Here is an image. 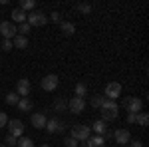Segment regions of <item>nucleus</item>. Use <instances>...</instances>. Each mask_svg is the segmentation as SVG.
Wrapping results in <instances>:
<instances>
[{"label": "nucleus", "mask_w": 149, "mask_h": 147, "mask_svg": "<svg viewBox=\"0 0 149 147\" xmlns=\"http://www.w3.org/2000/svg\"><path fill=\"white\" fill-rule=\"evenodd\" d=\"M0 147H8V145H4V143H0Z\"/></svg>", "instance_id": "nucleus-37"}, {"label": "nucleus", "mask_w": 149, "mask_h": 147, "mask_svg": "<svg viewBox=\"0 0 149 147\" xmlns=\"http://www.w3.org/2000/svg\"><path fill=\"white\" fill-rule=\"evenodd\" d=\"M141 145H143V143H141L139 139H135V141H131V143H129V147H141Z\"/></svg>", "instance_id": "nucleus-35"}, {"label": "nucleus", "mask_w": 149, "mask_h": 147, "mask_svg": "<svg viewBox=\"0 0 149 147\" xmlns=\"http://www.w3.org/2000/svg\"><path fill=\"white\" fill-rule=\"evenodd\" d=\"M18 8H20V10H24V12H32L36 8V2H34V0H22Z\"/></svg>", "instance_id": "nucleus-20"}, {"label": "nucleus", "mask_w": 149, "mask_h": 147, "mask_svg": "<svg viewBox=\"0 0 149 147\" xmlns=\"http://www.w3.org/2000/svg\"><path fill=\"white\" fill-rule=\"evenodd\" d=\"M44 129H46L48 133H52V135H54V133H62V131L66 129V123L54 117V119H48L46 121V127H44Z\"/></svg>", "instance_id": "nucleus-8"}, {"label": "nucleus", "mask_w": 149, "mask_h": 147, "mask_svg": "<svg viewBox=\"0 0 149 147\" xmlns=\"http://www.w3.org/2000/svg\"><path fill=\"white\" fill-rule=\"evenodd\" d=\"M40 86H42V90H44V91H54L58 86H60V78H58L56 74H48L46 78H42Z\"/></svg>", "instance_id": "nucleus-4"}, {"label": "nucleus", "mask_w": 149, "mask_h": 147, "mask_svg": "<svg viewBox=\"0 0 149 147\" xmlns=\"http://www.w3.org/2000/svg\"><path fill=\"white\" fill-rule=\"evenodd\" d=\"M90 129H92V131H95L97 135L103 137V133H105V129H107V127H105V121L97 119V121H93V123H92V127H90Z\"/></svg>", "instance_id": "nucleus-17"}, {"label": "nucleus", "mask_w": 149, "mask_h": 147, "mask_svg": "<svg viewBox=\"0 0 149 147\" xmlns=\"http://www.w3.org/2000/svg\"><path fill=\"white\" fill-rule=\"evenodd\" d=\"M60 30H62L66 36H74V32H76V26H74V22H62Z\"/></svg>", "instance_id": "nucleus-19"}, {"label": "nucleus", "mask_w": 149, "mask_h": 147, "mask_svg": "<svg viewBox=\"0 0 149 147\" xmlns=\"http://www.w3.org/2000/svg\"><path fill=\"white\" fill-rule=\"evenodd\" d=\"M10 18L12 20H14V22H26V18H28V14H26V12L24 10H20V8H14V10H12V14H10Z\"/></svg>", "instance_id": "nucleus-15"}, {"label": "nucleus", "mask_w": 149, "mask_h": 147, "mask_svg": "<svg viewBox=\"0 0 149 147\" xmlns=\"http://www.w3.org/2000/svg\"><path fill=\"white\" fill-rule=\"evenodd\" d=\"M103 103V95H93L92 98V107H95V109H100Z\"/></svg>", "instance_id": "nucleus-27"}, {"label": "nucleus", "mask_w": 149, "mask_h": 147, "mask_svg": "<svg viewBox=\"0 0 149 147\" xmlns=\"http://www.w3.org/2000/svg\"><path fill=\"white\" fill-rule=\"evenodd\" d=\"M90 133H92L90 125H74V127H72V133H70V137H74L76 141H88V139L92 137Z\"/></svg>", "instance_id": "nucleus-2"}, {"label": "nucleus", "mask_w": 149, "mask_h": 147, "mask_svg": "<svg viewBox=\"0 0 149 147\" xmlns=\"http://www.w3.org/2000/svg\"><path fill=\"white\" fill-rule=\"evenodd\" d=\"M84 95H88V86L84 82H80L76 86V98H84Z\"/></svg>", "instance_id": "nucleus-23"}, {"label": "nucleus", "mask_w": 149, "mask_h": 147, "mask_svg": "<svg viewBox=\"0 0 149 147\" xmlns=\"http://www.w3.org/2000/svg\"><path fill=\"white\" fill-rule=\"evenodd\" d=\"M102 115L103 119L102 121H113L117 119V111H119V105L113 102V100H107V98H103V103H102Z\"/></svg>", "instance_id": "nucleus-1"}, {"label": "nucleus", "mask_w": 149, "mask_h": 147, "mask_svg": "<svg viewBox=\"0 0 149 147\" xmlns=\"http://www.w3.org/2000/svg\"><path fill=\"white\" fill-rule=\"evenodd\" d=\"M64 145L66 147H78V141H76L74 137H66V139H64Z\"/></svg>", "instance_id": "nucleus-30"}, {"label": "nucleus", "mask_w": 149, "mask_h": 147, "mask_svg": "<svg viewBox=\"0 0 149 147\" xmlns=\"http://www.w3.org/2000/svg\"><path fill=\"white\" fill-rule=\"evenodd\" d=\"M54 109H56V111H66V109H68V102L62 100V98L56 100V102H54Z\"/></svg>", "instance_id": "nucleus-25"}, {"label": "nucleus", "mask_w": 149, "mask_h": 147, "mask_svg": "<svg viewBox=\"0 0 149 147\" xmlns=\"http://www.w3.org/2000/svg\"><path fill=\"white\" fill-rule=\"evenodd\" d=\"M111 137H113V131H107V129H105V133H103V139H111Z\"/></svg>", "instance_id": "nucleus-36"}, {"label": "nucleus", "mask_w": 149, "mask_h": 147, "mask_svg": "<svg viewBox=\"0 0 149 147\" xmlns=\"http://www.w3.org/2000/svg\"><path fill=\"white\" fill-rule=\"evenodd\" d=\"M135 123H139L141 127H147V123H149V115L145 111H139L137 113V117H135Z\"/></svg>", "instance_id": "nucleus-22"}, {"label": "nucleus", "mask_w": 149, "mask_h": 147, "mask_svg": "<svg viewBox=\"0 0 149 147\" xmlns=\"http://www.w3.org/2000/svg\"><path fill=\"white\" fill-rule=\"evenodd\" d=\"M121 105L125 107L127 113H135V115H137V113L141 111V105H143V103H141L139 98H125V100L121 102Z\"/></svg>", "instance_id": "nucleus-3"}, {"label": "nucleus", "mask_w": 149, "mask_h": 147, "mask_svg": "<svg viewBox=\"0 0 149 147\" xmlns=\"http://www.w3.org/2000/svg\"><path fill=\"white\" fill-rule=\"evenodd\" d=\"M78 10H80L81 14H90L93 8H92V4H78Z\"/></svg>", "instance_id": "nucleus-28"}, {"label": "nucleus", "mask_w": 149, "mask_h": 147, "mask_svg": "<svg viewBox=\"0 0 149 147\" xmlns=\"http://www.w3.org/2000/svg\"><path fill=\"white\" fill-rule=\"evenodd\" d=\"M6 143H10V147H12V145H16V143H18V139H16L14 135H10V133H8V135H6Z\"/></svg>", "instance_id": "nucleus-33"}, {"label": "nucleus", "mask_w": 149, "mask_h": 147, "mask_svg": "<svg viewBox=\"0 0 149 147\" xmlns=\"http://www.w3.org/2000/svg\"><path fill=\"white\" fill-rule=\"evenodd\" d=\"M0 48H2V50H4V52H10L12 48H14V44H12V40H4V42H2V46H0Z\"/></svg>", "instance_id": "nucleus-29"}, {"label": "nucleus", "mask_w": 149, "mask_h": 147, "mask_svg": "<svg viewBox=\"0 0 149 147\" xmlns=\"http://www.w3.org/2000/svg\"><path fill=\"white\" fill-rule=\"evenodd\" d=\"M68 109L72 113H76V115H78V113H81L84 109H86V100H84V98H76V95H74V98L68 102Z\"/></svg>", "instance_id": "nucleus-9"}, {"label": "nucleus", "mask_w": 149, "mask_h": 147, "mask_svg": "<svg viewBox=\"0 0 149 147\" xmlns=\"http://www.w3.org/2000/svg\"><path fill=\"white\" fill-rule=\"evenodd\" d=\"M16 105H18L20 111H32V102L28 98H20V102L16 103Z\"/></svg>", "instance_id": "nucleus-18"}, {"label": "nucleus", "mask_w": 149, "mask_h": 147, "mask_svg": "<svg viewBox=\"0 0 149 147\" xmlns=\"http://www.w3.org/2000/svg\"><path fill=\"white\" fill-rule=\"evenodd\" d=\"M42 147H52V145H42Z\"/></svg>", "instance_id": "nucleus-38"}, {"label": "nucleus", "mask_w": 149, "mask_h": 147, "mask_svg": "<svg viewBox=\"0 0 149 147\" xmlns=\"http://www.w3.org/2000/svg\"><path fill=\"white\" fill-rule=\"evenodd\" d=\"M16 147H34V141L30 139V137H18V143H16Z\"/></svg>", "instance_id": "nucleus-24"}, {"label": "nucleus", "mask_w": 149, "mask_h": 147, "mask_svg": "<svg viewBox=\"0 0 149 147\" xmlns=\"http://www.w3.org/2000/svg\"><path fill=\"white\" fill-rule=\"evenodd\" d=\"M84 147H105V139L102 135H93L88 141H84Z\"/></svg>", "instance_id": "nucleus-14"}, {"label": "nucleus", "mask_w": 149, "mask_h": 147, "mask_svg": "<svg viewBox=\"0 0 149 147\" xmlns=\"http://www.w3.org/2000/svg\"><path fill=\"white\" fill-rule=\"evenodd\" d=\"M135 113H127V123H135Z\"/></svg>", "instance_id": "nucleus-34"}, {"label": "nucleus", "mask_w": 149, "mask_h": 147, "mask_svg": "<svg viewBox=\"0 0 149 147\" xmlns=\"http://www.w3.org/2000/svg\"><path fill=\"white\" fill-rule=\"evenodd\" d=\"M28 24L30 26H44V24L48 22V16L44 14V12H40V10H32L30 14H28Z\"/></svg>", "instance_id": "nucleus-5"}, {"label": "nucleus", "mask_w": 149, "mask_h": 147, "mask_svg": "<svg viewBox=\"0 0 149 147\" xmlns=\"http://www.w3.org/2000/svg\"><path fill=\"white\" fill-rule=\"evenodd\" d=\"M6 123H8V115L4 111H0V127H6Z\"/></svg>", "instance_id": "nucleus-32"}, {"label": "nucleus", "mask_w": 149, "mask_h": 147, "mask_svg": "<svg viewBox=\"0 0 149 147\" xmlns=\"http://www.w3.org/2000/svg\"><path fill=\"white\" fill-rule=\"evenodd\" d=\"M121 95V84H117V82H109L107 86H105V95L103 98H107V100H117Z\"/></svg>", "instance_id": "nucleus-6"}, {"label": "nucleus", "mask_w": 149, "mask_h": 147, "mask_svg": "<svg viewBox=\"0 0 149 147\" xmlns=\"http://www.w3.org/2000/svg\"><path fill=\"white\" fill-rule=\"evenodd\" d=\"M16 30H18V34H20V36H26V38H28V32L32 30V26H30L28 22H22L18 28H16Z\"/></svg>", "instance_id": "nucleus-26"}, {"label": "nucleus", "mask_w": 149, "mask_h": 147, "mask_svg": "<svg viewBox=\"0 0 149 147\" xmlns=\"http://www.w3.org/2000/svg\"><path fill=\"white\" fill-rule=\"evenodd\" d=\"M0 34L4 36V40H12L14 36L18 34V30H16V26L8 20H4V22H0Z\"/></svg>", "instance_id": "nucleus-7"}, {"label": "nucleus", "mask_w": 149, "mask_h": 147, "mask_svg": "<svg viewBox=\"0 0 149 147\" xmlns=\"http://www.w3.org/2000/svg\"><path fill=\"white\" fill-rule=\"evenodd\" d=\"M119 147H127V145H119Z\"/></svg>", "instance_id": "nucleus-39"}, {"label": "nucleus", "mask_w": 149, "mask_h": 147, "mask_svg": "<svg viewBox=\"0 0 149 147\" xmlns=\"http://www.w3.org/2000/svg\"><path fill=\"white\" fill-rule=\"evenodd\" d=\"M4 102L8 103V105H16V103L20 102V95H18L16 91H10V93H6V98H4Z\"/></svg>", "instance_id": "nucleus-21"}, {"label": "nucleus", "mask_w": 149, "mask_h": 147, "mask_svg": "<svg viewBox=\"0 0 149 147\" xmlns=\"http://www.w3.org/2000/svg\"><path fill=\"white\" fill-rule=\"evenodd\" d=\"M6 125H8V129H10L8 133H10V135H14L16 139L24 135V123L20 121V119H10Z\"/></svg>", "instance_id": "nucleus-10"}, {"label": "nucleus", "mask_w": 149, "mask_h": 147, "mask_svg": "<svg viewBox=\"0 0 149 147\" xmlns=\"http://www.w3.org/2000/svg\"><path fill=\"white\" fill-rule=\"evenodd\" d=\"M30 121H32V127H36V129H44V127H46L48 117L44 115V113H32Z\"/></svg>", "instance_id": "nucleus-13"}, {"label": "nucleus", "mask_w": 149, "mask_h": 147, "mask_svg": "<svg viewBox=\"0 0 149 147\" xmlns=\"http://www.w3.org/2000/svg\"><path fill=\"white\" fill-rule=\"evenodd\" d=\"M48 20H52V22H56V24H58V22H62V14H60V12H52Z\"/></svg>", "instance_id": "nucleus-31"}, {"label": "nucleus", "mask_w": 149, "mask_h": 147, "mask_svg": "<svg viewBox=\"0 0 149 147\" xmlns=\"http://www.w3.org/2000/svg\"><path fill=\"white\" fill-rule=\"evenodd\" d=\"M16 93L20 95V98H26L28 93H30V79H18L16 82Z\"/></svg>", "instance_id": "nucleus-12"}, {"label": "nucleus", "mask_w": 149, "mask_h": 147, "mask_svg": "<svg viewBox=\"0 0 149 147\" xmlns=\"http://www.w3.org/2000/svg\"><path fill=\"white\" fill-rule=\"evenodd\" d=\"M113 139H115V143H119V145H127V143L131 141V135H129L127 129H115Z\"/></svg>", "instance_id": "nucleus-11"}, {"label": "nucleus", "mask_w": 149, "mask_h": 147, "mask_svg": "<svg viewBox=\"0 0 149 147\" xmlns=\"http://www.w3.org/2000/svg\"><path fill=\"white\" fill-rule=\"evenodd\" d=\"M12 44H14V48H20V50H26V48H28V38H26V36L16 34V36H14V40H12Z\"/></svg>", "instance_id": "nucleus-16"}]
</instances>
